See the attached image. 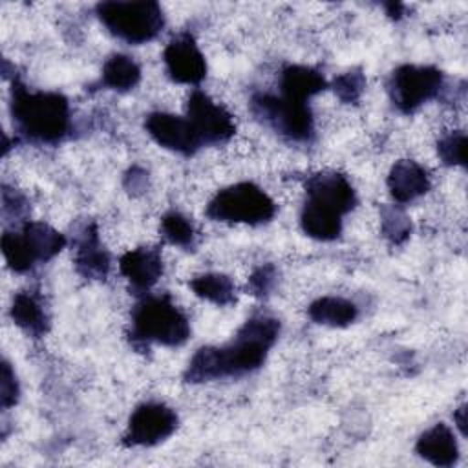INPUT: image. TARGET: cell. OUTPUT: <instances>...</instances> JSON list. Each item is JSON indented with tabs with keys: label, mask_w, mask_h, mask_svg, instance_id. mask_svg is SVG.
Listing matches in <instances>:
<instances>
[{
	"label": "cell",
	"mask_w": 468,
	"mask_h": 468,
	"mask_svg": "<svg viewBox=\"0 0 468 468\" xmlns=\"http://www.w3.org/2000/svg\"><path fill=\"white\" fill-rule=\"evenodd\" d=\"M144 128L157 144L183 155L196 154L203 144L188 119L174 113L154 112L146 117Z\"/></svg>",
	"instance_id": "obj_10"
},
{
	"label": "cell",
	"mask_w": 468,
	"mask_h": 468,
	"mask_svg": "<svg viewBox=\"0 0 468 468\" xmlns=\"http://www.w3.org/2000/svg\"><path fill=\"white\" fill-rule=\"evenodd\" d=\"M415 450L422 459L435 466H452L459 457V448L453 431L442 422L426 430L419 437Z\"/></svg>",
	"instance_id": "obj_16"
},
{
	"label": "cell",
	"mask_w": 468,
	"mask_h": 468,
	"mask_svg": "<svg viewBox=\"0 0 468 468\" xmlns=\"http://www.w3.org/2000/svg\"><path fill=\"white\" fill-rule=\"evenodd\" d=\"M280 335V322L267 314L252 316L223 347H201L190 360L185 380L192 384L239 377L258 369Z\"/></svg>",
	"instance_id": "obj_1"
},
{
	"label": "cell",
	"mask_w": 468,
	"mask_h": 468,
	"mask_svg": "<svg viewBox=\"0 0 468 468\" xmlns=\"http://www.w3.org/2000/svg\"><path fill=\"white\" fill-rule=\"evenodd\" d=\"M437 152L446 165L464 166V163H466V135H464V132L457 130V132L444 135L437 143Z\"/></svg>",
	"instance_id": "obj_27"
},
{
	"label": "cell",
	"mask_w": 468,
	"mask_h": 468,
	"mask_svg": "<svg viewBox=\"0 0 468 468\" xmlns=\"http://www.w3.org/2000/svg\"><path fill=\"white\" fill-rule=\"evenodd\" d=\"M97 16L108 31L130 44H143L155 38L163 26L165 15L157 2H101Z\"/></svg>",
	"instance_id": "obj_4"
},
{
	"label": "cell",
	"mask_w": 468,
	"mask_h": 468,
	"mask_svg": "<svg viewBox=\"0 0 468 468\" xmlns=\"http://www.w3.org/2000/svg\"><path fill=\"white\" fill-rule=\"evenodd\" d=\"M190 336V324L185 313L174 305L170 296H146L132 313V340L141 344L181 346Z\"/></svg>",
	"instance_id": "obj_3"
},
{
	"label": "cell",
	"mask_w": 468,
	"mask_h": 468,
	"mask_svg": "<svg viewBox=\"0 0 468 468\" xmlns=\"http://www.w3.org/2000/svg\"><path fill=\"white\" fill-rule=\"evenodd\" d=\"M309 316L316 324L331 325V327H346L353 324L358 316V309L353 302L338 296H322L314 300L309 309Z\"/></svg>",
	"instance_id": "obj_19"
},
{
	"label": "cell",
	"mask_w": 468,
	"mask_h": 468,
	"mask_svg": "<svg viewBox=\"0 0 468 468\" xmlns=\"http://www.w3.org/2000/svg\"><path fill=\"white\" fill-rule=\"evenodd\" d=\"M2 254L9 269H13L15 272H26L37 263V258L22 232H4Z\"/></svg>",
	"instance_id": "obj_24"
},
{
	"label": "cell",
	"mask_w": 468,
	"mask_h": 468,
	"mask_svg": "<svg viewBox=\"0 0 468 468\" xmlns=\"http://www.w3.org/2000/svg\"><path fill=\"white\" fill-rule=\"evenodd\" d=\"M22 234H24L27 245L31 247L37 261L51 260L66 245V238L58 230H55L53 227H49L42 221L26 223L22 229Z\"/></svg>",
	"instance_id": "obj_21"
},
{
	"label": "cell",
	"mask_w": 468,
	"mask_h": 468,
	"mask_svg": "<svg viewBox=\"0 0 468 468\" xmlns=\"http://www.w3.org/2000/svg\"><path fill=\"white\" fill-rule=\"evenodd\" d=\"M139 80H141V68L128 55H121V53L112 55L102 68V84L112 90L128 91L135 88Z\"/></svg>",
	"instance_id": "obj_22"
},
{
	"label": "cell",
	"mask_w": 468,
	"mask_h": 468,
	"mask_svg": "<svg viewBox=\"0 0 468 468\" xmlns=\"http://www.w3.org/2000/svg\"><path fill=\"white\" fill-rule=\"evenodd\" d=\"M453 420L457 422V428L461 430V433L466 435V406H464V404L455 411Z\"/></svg>",
	"instance_id": "obj_31"
},
{
	"label": "cell",
	"mask_w": 468,
	"mask_h": 468,
	"mask_svg": "<svg viewBox=\"0 0 468 468\" xmlns=\"http://www.w3.org/2000/svg\"><path fill=\"white\" fill-rule=\"evenodd\" d=\"M274 280H276V271H274V267H272L271 263L261 265V267H258V269L252 272V276L249 278V289L252 291V294L263 296V294H267V292L272 289Z\"/></svg>",
	"instance_id": "obj_30"
},
{
	"label": "cell",
	"mask_w": 468,
	"mask_h": 468,
	"mask_svg": "<svg viewBox=\"0 0 468 468\" xmlns=\"http://www.w3.org/2000/svg\"><path fill=\"white\" fill-rule=\"evenodd\" d=\"M325 86L327 84H325V79L322 77V73H318L316 69H313L309 66L292 64V66L283 68V71H282L280 88H282L283 97L307 102V99L320 93Z\"/></svg>",
	"instance_id": "obj_17"
},
{
	"label": "cell",
	"mask_w": 468,
	"mask_h": 468,
	"mask_svg": "<svg viewBox=\"0 0 468 468\" xmlns=\"http://www.w3.org/2000/svg\"><path fill=\"white\" fill-rule=\"evenodd\" d=\"M384 9H386V13H388L391 18H400V16H402V11H404V5L399 4V2H388V4H384Z\"/></svg>",
	"instance_id": "obj_32"
},
{
	"label": "cell",
	"mask_w": 468,
	"mask_h": 468,
	"mask_svg": "<svg viewBox=\"0 0 468 468\" xmlns=\"http://www.w3.org/2000/svg\"><path fill=\"white\" fill-rule=\"evenodd\" d=\"M442 71L433 66L404 64L389 79V95L402 113L415 112L420 104L439 95L442 88Z\"/></svg>",
	"instance_id": "obj_7"
},
{
	"label": "cell",
	"mask_w": 468,
	"mask_h": 468,
	"mask_svg": "<svg viewBox=\"0 0 468 468\" xmlns=\"http://www.w3.org/2000/svg\"><path fill=\"white\" fill-rule=\"evenodd\" d=\"M274 201L254 183H238L219 190L207 207V216L223 223L261 225L272 219Z\"/></svg>",
	"instance_id": "obj_5"
},
{
	"label": "cell",
	"mask_w": 468,
	"mask_h": 468,
	"mask_svg": "<svg viewBox=\"0 0 468 468\" xmlns=\"http://www.w3.org/2000/svg\"><path fill=\"white\" fill-rule=\"evenodd\" d=\"M177 428V415L163 402L137 406L122 435L126 446H154L168 439Z\"/></svg>",
	"instance_id": "obj_8"
},
{
	"label": "cell",
	"mask_w": 468,
	"mask_h": 468,
	"mask_svg": "<svg viewBox=\"0 0 468 468\" xmlns=\"http://www.w3.org/2000/svg\"><path fill=\"white\" fill-rule=\"evenodd\" d=\"M119 269L133 291H148L163 274L161 252L154 247H139L128 250L121 256Z\"/></svg>",
	"instance_id": "obj_13"
},
{
	"label": "cell",
	"mask_w": 468,
	"mask_h": 468,
	"mask_svg": "<svg viewBox=\"0 0 468 468\" xmlns=\"http://www.w3.org/2000/svg\"><path fill=\"white\" fill-rule=\"evenodd\" d=\"M18 382L15 377V371L11 369L9 362H2V380H0V400H2V408L7 410L11 406L16 404L18 400Z\"/></svg>",
	"instance_id": "obj_29"
},
{
	"label": "cell",
	"mask_w": 468,
	"mask_h": 468,
	"mask_svg": "<svg viewBox=\"0 0 468 468\" xmlns=\"http://www.w3.org/2000/svg\"><path fill=\"white\" fill-rule=\"evenodd\" d=\"M307 201L331 210L338 216L349 212L356 203V194L351 183L338 172H320L305 183Z\"/></svg>",
	"instance_id": "obj_12"
},
{
	"label": "cell",
	"mask_w": 468,
	"mask_h": 468,
	"mask_svg": "<svg viewBox=\"0 0 468 468\" xmlns=\"http://www.w3.org/2000/svg\"><path fill=\"white\" fill-rule=\"evenodd\" d=\"M186 119L203 144L227 143L236 132L232 115L201 90H194L190 93L186 102Z\"/></svg>",
	"instance_id": "obj_9"
},
{
	"label": "cell",
	"mask_w": 468,
	"mask_h": 468,
	"mask_svg": "<svg viewBox=\"0 0 468 468\" xmlns=\"http://www.w3.org/2000/svg\"><path fill=\"white\" fill-rule=\"evenodd\" d=\"M366 88V79L364 75L358 71V69H353V71H347V73H342L340 77L335 79L333 82V90L335 93L338 95V99L342 102H356L362 95Z\"/></svg>",
	"instance_id": "obj_28"
},
{
	"label": "cell",
	"mask_w": 468,
	"mask_h": 468,
	"mask_svg": "<svg viewBox=\"0 0 468 468\" xmlns=\"http://www.w3.org/2000/svg\"><path fill=\"white\" fill-rule=\"evenodd\" d=\"M380 221H382V234L391 243L400 245V243H404L410 238L411 223H410L408 216L400 208L384 205L380 208Z\"/></svg>",
	"instance_id": "obj_26"
},
{
	"label": "cell",
	"mask_w": 468,
	"mask_h": 468,
	"mask_svg": "<svg viewBox=\"0 0 468 468\" xmlns=\"http://www.w3.org/2000/svg\"><path fill=\"white\" fill-rule=\"evenodd\" d=\"M388 188L395 201L408 203L430 190L428 172L411 159L397 161L388 174Z\"/></svg>",
	"instance_id": "obj_15"
},
{
	"label": "cell",
	"mask_w": 468,
	"mask_h": 468,
	"mask_svg": "<svg viewBox=\"0 0 468 468\" xmlns=\"http://www.w3.org/2000/svg\"><path fill=\"white\" fill-rule=\"evenodd\" d=\"M75 267L88 280H104L110 271V254L99 239L95 223H88L77 236Z\"/></svg>",
	"instance_id": "obj_14"
},
{
	"label": "cell",
	"mask_w": 468,
	"mask_h": 468,
	"mask_svg": "<svg viewBox=\"0 0 468 468\" xmlns=\"http://www.w3.org/2000/svg\"><path fill=\"white\" fill-rule=\"evenodd\" d=\"M161 232H163L165 239L172 245H179V247H192L194 245L196 232H194L192 223L183 214H179L176 210L163 216Z\"/></svg>",
	"instance_id": "obj_25"
},
{
	"label": "cell",
	"mask_w": 468,
	"mask_h": 468,
	"mask_svg": "<svg viewBox=\"0 0 468 468\" xmlns=\"http://www.w3.org/2000/svg\"><path fill=\"white\" fill-rule=\"evenodd\" d=\"M13 322L27 335L38 338L48 331V314L33 292H18L11 305Z\"/></svg>",
	"instance_id": "obj_18"
},
{
	"label": "cell",
	"mask_w": 468,
	"mask_h": 468,
	"mask_svg": "<svg viewBox=\"0 0 468 468\" xmlns=\"http://www.w3.org/2000/svg\"><path fill=\"white\" fill-rule=\"evenodd\" d=\"M192 291L216 305H230L236 300V289L229 276L219 272H207L201 276H196L190 282Z\"/></svg>",
	"instance_id": "obj_23"
},
{
	"label": "cell",
	"mask_w": 468,
	"mask_h": 468,
	"mask_svg": "<svg viewBox=\"0 0 468 468\" xmlns=\"http://www.w3.org/2000/svg\"><path fill=\"white\" fill-rule=\"evenodd\" d=\"M250 108L258 119L272 126L280 135L296 143H307L313 139L314 124L307 102L283 95L276 97L271 93H258L252 97Z\"/></svg>",
	"instance_id": "obj_6"
},
{
	"label": "cell",
	"mask_w": 468,
	"mask_h": 468,
	"mask_svg": "<svg viewBox=\"0 0 468 468\" xmlns=\"http://www.w3.org/2000/svg\"><path fill=\"white\" fill-rule=\"evenodd\" d=\"M300 223L307 236L320 241H331L338 238L342 232V216L325 210L318 205H313L309 201H305L302 208Z\"/></svg>",
	"instance_id": "obj_20"
},
{
	"label": "cell",
	"mask_w": 468,
	"mask_h": 468,
	"mask_svg": "<svg viewBox=\"0 0 468 468\" xmlns=\"http://www.w3.org/2000/svg\"><path fill=\"white\" fill-rule=\"evenodd\" d=\"M11 115L16 128L42 143L60 141L69 128V106L64 95L53 91H31L13 80Z\"/></svg>",
	"instance_id": "obj_2"
},
{
	"label": "cell",
	"mask_w": 468,
	"mask_h": 468,
	"mask_svg": "<svg viewBox=\"0 0 468 468\" xmlns=\"http://www.w3.org/2000/svg\"><path fill=\"white\" fill-rule=\"evenodd\" d=\"M166 71L172 80L181 84H197L207 75V62L190 33L174 37L163 53Z\"/></svg>",
	"instance_id": "obj_11"
}]
</instances>
